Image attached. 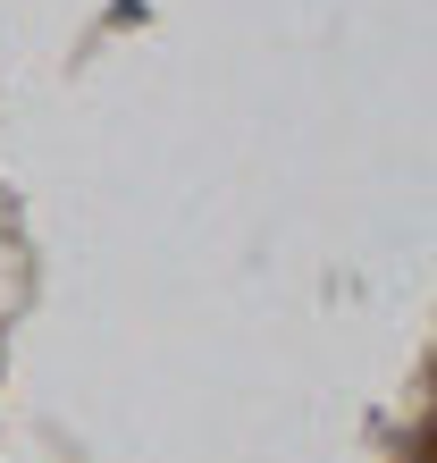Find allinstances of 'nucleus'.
Masks as SVG:
<instances>
[]
</instances>
